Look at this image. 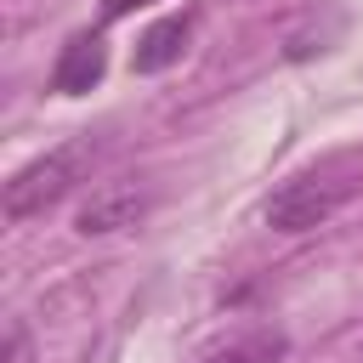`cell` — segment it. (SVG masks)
<instances>
[{
  "label": "cell",
  "instance_id": "5",
  "mask_svg": "<svg viewBox=\"0 0 363 363\" xmlns=\"http://www.w3.org/2000/svg\"><path fill=\"white\" fill-rule=\"evenodd\" d=\"M193 11H176V17H159L142 40H136V51H130V68L136 74H164L170 62H182V51H187V40H193Z\"/></svg>",
  "mask_w": 363,
  "mask_h": 363
},
{
  "label": "cell",
  "instance_id": "6",
  "mask_svg": "<svg viewBox=\"0 0 363 363\" xmlns=\"http://www.w3.org/2000/svg\"><path fill=\"white\" fill-rule=\"evenodd\" d=\"M289 352V340H284V329H244V335H233L227 346H216V352H204L199 363H278Z\"/></svg>",
  "mask_w": 363,
  "mask_h": 363
},
{
  "label": "cell",
  "instance_id": "4",
  "mask_svg": "<svg viewBox=\"0 0 363 363\" xmlns=\"http://www.w3.org/2000/svg\"><path fill=\"white\" fill-rule=\"evenodd\" d=\"M102 74H108V45H102V34H74V40L57 51L51 91H57V96H85Z\"/></svg>",
  "mask_w": 363,
  "mask_h": 363
},
{
  "label": "cell",
  "instance_id": "2",
  "mask_svg": "<svg viewBox=\"0 0 363 363\" xmlns=\"http://www.w3.org/2000/svg\"><path fill=\"white\" fill-rule=\"evenodd\" d=\"M346 193H352V182H340V176H295L267 199L261 216L272 233H312L346 204Z\"/></svg>",
  "mask_w": 363,
  "mask_h": 363
},
{
  "label": "cell",
  "instance_id": "8",
  "mask_svg": "<svg viewBox=\"0 0 363 363\" xmlns=\"http://www.w3.org/2000/svg\"><path fill=\"white\" fill-rule=\"evenodd\" d=\"M136 6H147V0H102V17H108V23H119V17H130Z\"/></svg>",
  "mask_w": 363,
  "mask_h": 363
},
{
  "label": "cell",
  "instance_id": "3",
  "mask_svg": "<svg viewBox=\"0 0 363 363\" xmlns=\"http://www.w3.org/2000/svg\"><path fill=\"white\" fill-rule=\"evenodd\" d=\"M147 204H153V193H147L142 182H102V187H91V199L79 204L74 227H79L85 238H108V233L136 227V221L147 216Z\"/></svg>",
  "mask_w": 363,
  "mask_h": 363
},
{
  "label": "cell",
  "instance_id": "7",
  "mask_svg": "<svg viewBox=\"0 0 363 363\" xmlns=\"http://www.w3.org/2000/svg\"><path fill=\"white\" fill-rule=\"evenodd\" d=\"M6 363H28V329L11 323V340H6Z\"/></svg>",
  "mask_w": 363,
  "mask_h": 363
},
{
  "label": "cell",
  "instance_id": "1",
  "mask_svg": "<svg viewBox=\"0 0 363 363\" xmlns=\"http://www.w3.org/2000/svg\"><path fill=\"white\" fill-rule=\"evenodd\" d=\"M96 153H102V147H96L91 136H74V142H62V147H51V153L28 159V164L6 182V193H0L6 221H11V227H23V221L45 216L51 204H62V199L85 182V170L96 164Z\"/></svg>",
  "mask_w": 363,
  "mask_h": 363
}]
</instances>
